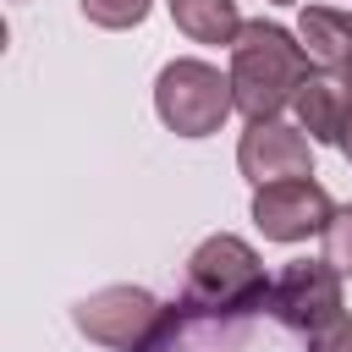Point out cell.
I'll return each mask as SVG.
<instances>
[{
	"mask_svg": "<svg viewBox=\"0 0 352 352\" xmlns=\"http://www.w3.org/2000/svg\"><path fill=\"white\" fill-rule=\"evenodd\" d=\"M308 82V55L302 44L275 28V22H242L236 44H231V88H236V110L248 121H270L280 116L297 88Z\"/></svg>",
	"mask_w": 352,
	"mask_h": 352,
	"instance_id": "1",
	"label": "cell"
},
{
	"mask_svg": "<svg viewBox=\"0 0 352 352\" xmlns=\"http://www.w3.org/2000/svg\"><path fill=\"white\" fill-rule=\"evenodd\" d=\"M154 110L176 138H209L236 110V88L209 60H170L154 77Z\"/></svg>",
	"mask_w": 352,
	"mask_h": 352,
	"instance_id": "2",
	"label": "cell"
},
{
	"mask_svg": "<svg viewBox=\"0 0 352 352\" xmlns=\"http://www.w3.org/2000/svg\"><path fill=\"white\" fill-rule=\"evenodd\" d=\"M187 292H192V302L226 308V314H242V308H253V302L270 297L258 253H253L242 236H226V231L209 236V242L187 258Z\"/></svg>",
	"mask_w": 352,
	"mask_h": 352,
	"instance_id": "3",
	"label": "cell"
},
{
	"mask_svg": "<svg viewBox=\"0 0 352 352\" xmlns=\"http://www.w3.org/2000/svg\"><path fill=\"white\" fill-rule=\"evenodd\" d=\"M72 319H77V330H82L88 341L116 346V352H138V346L160 330L165 308H160L143 286H99V292H88V297L72 308Z\"/></svg>",
	"mask_w": 352,
	"mask_h": 352,
	"instance_id": "4",
	"label": "cell"
},
{
	"mask_svg": "<svg viewBox=\"0 0 352 352\" xmlns=\"http://www.w3.org/2000/svg\"><path fill=\"white\" fill-rule=\"evenodd\" d=\"M336 214L330 192L314 176H286V182H264L253 192V226L270 242H302L314 231H324Z\"/></svg>",
	"mask_w": 352,
	"mask_h": 352,
	"instance_id": "5",
	"label": "cell"
},
{
	"mask_svg": "<svg viewBox=\"0 0 352 352\" xmlns=\"http://www.w3.org/2000/svg\"><path fill=\"white\" fill-rule=\"evenodd\" d=\"M270 308L292 330H324L341 319V270L330 258H297L270 286Z\"/></svg>",
	"mask_w": 352,
	"mask_h": 352,
	"instance_id": "6",
	"label": "cell"
},
{
	"mask_svg": "<svg viewBox=\"0 0 352 352\" xmlns=\"http://www.w3.org/2000/svg\"><path fill=\"white\" fill-rule=\"evenodd\" d=\"M314 138H302V126H286V121H248L242 143H236V165L253 187L264 182H286V176H314Z\"/></svg>",
	"mask_w": 352,
	"mask_h": 352,
	"instance_id": "7",
	"label": "cell"
},
{
	"mask_svg": "<svg viewBox=\"0 0 352 352\" xmlns=\"http://www.w3.org/2000/svg\"><path fill=\"white\" fill-rule=\"evenodd\" d=\"M297 44L308 55L314 72L324 77H346L352 72V16L336 6H308L297 22Z\"/></svg>",
	"mask_w": 352,
	"mask_h": 352,
	"instance_id": "8",
	"label": "cell"
},
{
	"mask_svg": "<svg viewBox=\"0 0 352 352\" xmlns=\"http://www.w3.org/2000/svg\"><path fill=\"white\" fill-rule=\"evenodd\" d=\"M292 110H297V126L314 143H341V132H346V82H336L324 72H308Z\"/></svg>",
	"mask_w": 352,
	"mask_h": 352,
	"instance_id": "9",
	"label": "cell"
},
{
	"mask_svg": "<svg viewBox=\"0 0 352 352\" xmlns=\"http://www.w3.org/2000/svg\"><path fill=\"white\" fill-rule=\"evenodd\" d=\"M170 16L198 44H236V33H242L236 0H170Z\"/></svg>",
	"mask_w": 352,
	"mask_h": 352,
	"instance_id": "10",
	"label": "cell"
},
{
	"mask_svg": "<svg viewBox=\"0 0 352 352\" xmlns=\"http://www.w3.org/2000/svg\"><path fill=\"white\" fill-rule=\"evenodd\" d=\"M77 6H82V16L99 22V28H138V22L148 16V0H77Z\"/></svg>",
	"mask_w": 352,
	"mask_h": 352,
	"instance_id": "11",
	"label": "cell"
},
{
	"mask_svg": "<svg viewBox=\"0 0 352 352\" xmlns=\"http://www.w3.org/2000/svg\"><path fill=\"white\" fill-rule=\"evenodd\" d=\"M324 258H330L341 275H352V204H341V209L330 214V226H324Z\"/></svg>",
	"mask_w": 352,
	"mask_h": 352,
	"instance_id": "12",
	"label": "cell"
},
{
	"mask_svg": "<svg viewBox=\"0 0 352 352\" xmlns=\"http://www.w3.org/2000/svg\"><path fill=\"white\" fill-rule=\"evenodd\" d=\"M308 352H352V319L341 314L336 324H324V330H314V346Z\"/></svg>",
	"mask_w": 352,
	"mask_h": 352,
	"instance_id": "13",
	"label": "cell"
},
{
	"mask_svg": "<svg viewBox=\"0 0 352 352\" xmlns=\"http://www.w3.org/2000/svg\"><path fill=\"white\" fill-rule=\"evenodd\" d=\"M341 148H346V160H352V94H346V132H341Z\"/></svg>",
	"mask_w": 352,
	"mask_h": 352,
	"instance_id": "14",
	"label": "cell"
},
{
	"mask_svg": "<svg viewBox=\"0 0 352 352\" xmlns=\"http://www.w3.org/2000/svg\"><path fill=\"white\" fill-rule=\"evenodd\" d=\"M270 6H292V0H270Z\"/></svg>",
	"mask_w": 352,
	"mask_h": 352,
	"instance_id": "15",
	"label": "cell"
}]
</instances>
